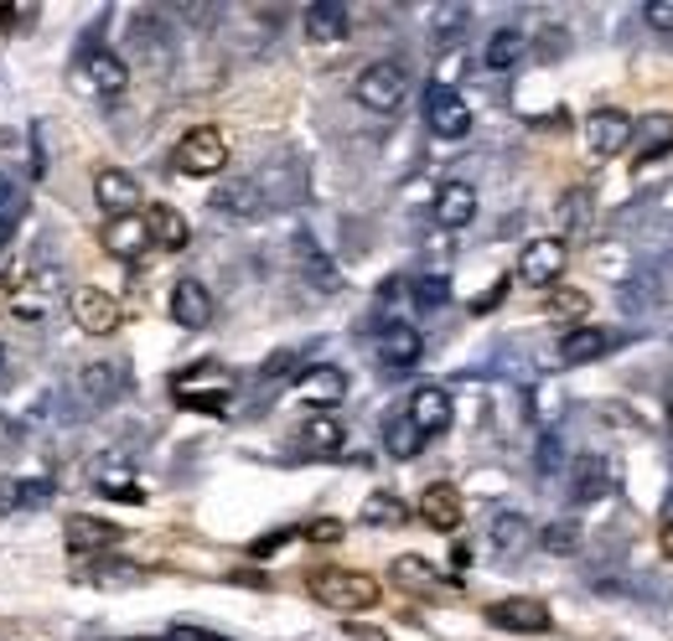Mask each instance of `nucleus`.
<instances>
[{"label": "nucleus", "mask_w": 673, "mask_h": 641, "mask_svg": "<svg viewBox=\"0 0 673 641\" xmlns=\"http://www.w3.org/2000/svg\"><path fill=\"white\" fill-rule=\"evenodd\" d=\"M306 590L311 600H321L327 611H374L378 605V580L363 574V569H311L306 574Z\"/></svg>", "instance_id": "obj_1"}, {"label": "nucleus", "mask_w": 673, "mask_h": 641, "mask_svg": "<svg viewBox=\"0 0 673 641\" xmlns=\"http://www.w3.org/2000/svg\"><path fill=\"white\" fill-rule=\"evenodd\" d=\"M404 93H409V73H404V62L394 58H378L368 62L358 78H353V99L363 109H374V114H394L404 104Z\"/></svg>", "instance_id": "obj_2"}, {"label": "nucleus", "mask_w": 673, "mask_h": 641, "mask_svg": "<svg viewBox=\"0 0 673 641\" xmlns=\"http://www.w3.org/2000/svg\"><path fill=\"white\" fill-rule=\"evenodd\" d=\"M171 166H177L181 177H218V171L228 166V140L212 130V124H197V130H187L177 140Z\"/></svg>", "instance_id": "obj_3"}, {"label": "nucleus", "mask_w": 673, "mask_h": 641, "mask_svg": "<svg viewBox=\"0 0 673 641\" xmlns=\"http://www.w3.org/2000/svg\"><path fill=\"white\" fill-rule=\"evenodd\" d=\"M565 264H570L565 239H534V243H524V254H518V280L538 284V290H554L560 274H565Z\"/></svg>", "instance_id": "obj_4"}, {"label": "nucleus", "mask_w": 673, "mask_h": 641, "mask_svg": "<svg viewBox=\"0 0 673 641\" xmlns=\"http://www.w3.org/2000/svg\"><path fill=\"white\" fill-rule=\"evenodd\" d=\"M425 120H430V130L441 134V140H466L472 109H466V99L451 89V83H430V93H425Z\"/></svg>", "instance_id": "obj_5"}, {"label": "nucleus", "mask_w": 673, "mask_h": 641, "mask_svg": "<svg viewBox=\"0 0 673 641\" xmlns=\"http://www.w3.org/2000/svg\"><path fill=\"white\" fill-rule=\"evenodd\" d=\"M487 621L497 631H518V637H538V631L554 627V615L544 600H528V595H508V600H493L487 605Z\"/></svg>", "instance_id": "obj_6"}, {"label": "nucleus", "mask_w": 673, "mask_h": 641, "mask_svg": "<svg viewBox=\"0 0 673 641\" xmlns=\"http://www.w3.org/2000/svg\"><path fill=\"white\" fill-rule=\"evenodd\" d=\"M632 134H637V120H632L627 109H596V114L585 120V146L596 150L601 161L622 156V150L632 146Z\"/></svg>", "instance_id": "obj_7"}, {"label": "nucleus", "mask_w": 673, "mask_h": 641, "mask_svg": "<svg viewBox=\"0 0 673 641\" xmlns=\"http://www.w3.org/2000/svg\"><path fill=\"white\" fill-rule=\"evenodd\" d=\"M73 321L89 337H109V331H120V300L105 296V290H93V284H78L73 290Z\"/></svg>", "instance_id": "obj_8"}, {"label": "nucleus", "mask_w": 673, "mask_h": 641, "mask_svg": "<svg viewBox=\"0 0 673 641\" xmlns=\"http://www.w3.org/2000/svg\"><path fill=\"white\" fill-rule=\"evenodd\" d=\"M93 197H99V208H105L109 218H130L135 202H140V181H135L130 171H120V166H105V171L93 177Z\"/></svg>", "instance_id": "obj_9"}, {"label": "nucleus", "mask_w": 673, "mask_h": 641, "mask_svg": "<svg viewBox=\"0 0 673 641\" xmlns=\"http://www.w3.org/2000/svg\"><path fill=\"white\" fill-rule=\"evenodd\" d=\"M177 399L187 409H202V414H224L228 399H234V383L228 378H212V373H187V378H177Z\"/></svg>", "instance_id": "obj_10"}, {"label": "nucleus", "mask_w": 673, "mask_h": 641, "mask_svg": "<svg viewBox=\"0 0 673 641\" xmlns=\"http://www.w3.org/2000/svg\"><path fill=\"white\" fill-rule=\"evenodd\" d=\"M409 424H415L425 440L430 434H441V430H451V393L446 388H435V383H425V388H415V399H409Z\"/></svg>", "instance_id": "obj_11"}, {"label": "nucleus", "mask_w": 673, "mask_h": 641, "mask_svg": "<svg viewBox=\"0 0 673 641\" xmlns=\"http://www.w3.org/2000/svg\"><path fill=\"white\" fill-rule=\"evenodd\" d=\"M419 518L430 522L435 533H456V528H462V492H456L451 481H430V487L419 492Z\"/></svg>", "instance_id": "obj_12"}, {"label": "nucleus", "mask_w": 673, "mask_h": 641, "mask_svg": "<svg viewBox=\"0 0 673 641\" xmlns=\"http://www.w3.org/2000/svg\"><path fill=\"white\" fill-rule=\"evenodd\" d=\"M612 492V461L606 455H575L570 461V497L575 502H596Z\"/></svg>", "instance_id": "obj_13"}, {"label": "nucleus", "mask_w": 673, "mask_h": 641, "mask_svg": "<svg viewBox=\"0 0 673 641\" xmlns=\"http://www.w3.org/2000/svg\"><path fill=\"white\" fill-rule=\"evenodd\" d=\"M171 321L187 331H202L212 321V296H208V284H197V280H177V290H171Z\"/></svg>", "instance_id": "obj_14"}, {"label": "nucleus", "mask_w": 673, "mask_h": 641, "mask_svg": "<svg viewBox=\"0 0 673 641\" xmlns=\"http://www.w3.org/2000/svg\"><path fill=\"white\" fill-rule=\"evenodd\" d=\"M419 352H425V342H419L415 327H404V321H394V327L378 331V358H384V368H394V373H404V368H415Z\"/></svg>", "instance_id": "obj_15"}, {"label": "nucleus", "mask_w": 673, "mask_h": 641, "mask_svg": "<svg viewBox=\"0 0 673 641\" xmlns=\"http://www.w3.org/2000/svg\"><path fill=\"white\" fill-rule=\"evenodd\" d=\"M477 218V187H466V181H446L441 192H435V223L441 228H466Z\"/></svg>", "instance_id": "obj_16"}, {"label": "nucleus", "mask_w": 673, "mask_h": 641, "mask_svg": "<svg viewBox=\"0 0 673 641\" xmlns=\"http://www.w3.org/2000/svg\"><path fill=\"white\" fill-rule=\"evenodd\" d=\"M612 352V331L601 327H570L565 337H560V358L570 362V368H581V362H596Z\"/></svg>", "instance_id": "obj_17"}, {"label": "nucleus", "mask_w": 673, "mask_h": 641, "mask_svg": "<svg viewBox=\"0 0 673 641\" xmlns=\"http://www.w3.org/2000/svg\"><path fill=\"white\" fill-rule=\"evenodd\" d=\"M347 6L343 0H316V6H306V37L311 42H343L347 37Z\"/></svg>", "instance_id": "obj_18"}, {"label": "nucleus", "mask_w": 673, "mask_h": 641, "mask_svg": "<svg viewBox=\"0 0 673 641\" xmlns=\"http://www.w3.org/2000/svg\"><path fill=\"white\" fill-rule=\"evenodd\" d=\"M78 388H83L89 403H115L125 393V368L120 362H89V368L78 373Z\"/></svg>", "instance_id": "obj_19"}, {"label": "nucleus", "mask_w": 673, "mask_h": 641, "mask_svg": "<svg viewBox=\"0 0 673 641\" xmlns=\"http://www.w3.org/2000/svg\"><path fill=\"white\" fill-rule=\"evenodd\" d=\"M146 233L150 243H161V249H187V239H192V228H187V218H181L177 208H166V202H156V208L146 212Z\"/></svg>", "instance_id": "obj_20"}, {"label": "nucleus", "mask_w": 673, "mask_h": 641, "mask_svg": "<svg viewBox=\"0 0 673 641\" xmlns=\"http://www.w3.org/2000/svg\"><path fill=\"white\" fill-rule=\"evenodd\" d=\"M83 73H89V83L105 99H115V93H125V83H130V68H125L115 52H105V47H93L89 58H83Z\"/></svg>", "instance_id": "obj_21"}, {"label": "nucleus", "mask_w": 673, "mask_h": 641, "mask_svg": "<svg viewBox=\"0 0 673 641\" xmlns=\"http://www.w3.org/2000/svg\"><path fill=\"white\" fill-rule=\"evenodd\" d=\"M146 243H150L146 218H135V212H130V218H109V223H105V249L115 259H135Z\"/></svg>", "instance_id": "obj_22"}, {"label": "nucleus", "mask_w": 673, "mask_h": 641, "mask_svg": "<svg viewBox=\"0 0 673 641\" xmlns=\"http://www.w3.org/2000/svg\"><path fill=\"white\" fill-rule=\"evenodd\" d=\"M296 393L306 403H337L347 393V378H343V368H311V373H300Z\"/></svg>", "instance_id": "obj_23"}, {"label": "nucleus", "mask_w": 673, "mask_h": 641, "mask_svg": "<svg viewBox=\"0 0 673 641\" xmlns=\"http://www.w3.org/2000/svg\"><path fill=\"white\" fill-rule=\"evenodd\" d=\"M109 543H120V528H109L99 518H73L68 522V549L73 553H99Z\"/></svg>", "instance_id": "obj_24"}, {"label": "nucleus", "mask_w": 673, "mask_h": 641, "mask_svg": "<svg viewBox=\"0 0 673 641\" xmlns=\"http://www.w3.org/2000/svg\"><path fill=\"white\" fill-rule=\"evenodd\" d=\"M528 52V37L518 27H503V31H493V42H487V52H482V62L493 68V73H508L513 62Z\"/></svg>", "instance_id": "obj_25"}, {"label": "nucleus", "mask_w": 673, "mask_h": 641, "mask_svg": "<svg viewBox=\"0 0 673 641\" xmlns=\"http://www.w3.org/2000/svg\"><path fill=\"white\" fill-rule=\"evenodd\" d=\"M419 445H425V434L409 424V414H394L389 424H384V450H389L394 461H415Z\"/></svg>", "instance_id": "obj_26"}, {"label": "nucleus", "mask_w": 673, "mask_h": 641, "mask_svg": "<svg viewBox=\"0 0 673 641\" xmlns=\"http://www.w3.org/2000/svg\"><path fill=\"white\" fill-rule=\"evenodd\" d=\"M368 528H399L404 518H409V508H404L394 492H368L363 497V512H358Z\"/></svg>", "instance_id": "obj_27"}, {"label": "nucleus", "mask_w": 673, "mask_h": 641, "mask_svg": "<svg viewBox=\"0 0 673 641\" xmlns=\"http://www.w3.org/2000/svg\"><path fill=\"white\" fill-rule=\"evenodd\" d=\"M534 538V528H528L524 512H497L493 518V549L497 553H518Z\"/></svg>", "instance_id": "obj_28"}, {"label": "nucleus", "mask_w": 673, "mask_h": 641, "mask_svg": "<svg viewBox=\"0 0 673 641\" xmlns=\"http://www.w3.org/2000/svg\"><path fill=\"white\" fill-rule=\"evenodd\" d=\"M212 208L228 212V218H255L259 212V187L255 181H228L224 192L212 197Z\"/></svg>", "instance_id": "obj_29"}, {"label": "nucleus", "mask_w": 673, "mask_h": 641, "mask_svg": "<svg viewBox=\"0 0 673 641\" xmlns=\"http://www.w3.org/2000/svg\"><path fill=\"white\" fill-rule=\"evenodd\" d=\"M300 445L316 450V455H331V450H343V424L331 414H311L306 430H300Z\"/></svg>", "instance_id": "obj_30"}, {"label": "nucleus", "mask_w": 673, "mask_h": 641, "mask_svg": "<svg viewBox=\"0 0 673 641\" xmlns=\"http://www.w3.org/2000/svg\"><path fill=\"white\" fill-rule=\"evenodd\" d=\"M544 311H550V321L581 327L585 311H591V296H585V290H550V300H544Z\"/></svg>", "instance_id": "obj_31"}, {"label": "nucleus", "mask_w": 673, "mask_h": 641, "mask_svg": "<svg viewBox=\"0 0 673 641\" xmlns=\"http://www.w3.org/2000/svg\"><path fill=\"white\" fill-rule=\"evenodd\" d=\"M300 264H306V274L316 280V290H321V296H337V290H343L337 269H331L327 259H321V249H316L311 239H300Z\"/></svg>", "instance_id": "obj_32"}, {"label": "nucleus", "mask_w": 673, "mask_h": 641, "mask_svg": "<svg viewBox=\"0 0 673 641\" xmlns=\"http://www.w3.org/2000/svg\"><path fill=\"white\" fill-rule=\"evenodd\" d=\"M581 533H585V528L575 518H554L550 528L538 533V543H544L550 553H575V549H581Z\"/></svg>", "instance_id": "obj_33"}, {"label": "nucleus", "mask_w": 673, "mask_h": 641, "mask_svg": "<svg viewBox=\"0 0 673 641\" xmlns=\"http://www.w3.org/2000/svg\"><path fill=\"white\" fill-rule=\"evenodd\" d=\"M394 580L404 584V590H435V569L425 564V559H415V553H404V559H394Z\"/></svg>", "instance_id": "obj_34"}, {"label": "nucleus", "mask_w": 673, "mask_h": 641, "mask_svg": "<svg viewBox=\"0 0 673 641\" xmlns=\"http://www.w3.org/2000/svg\"><path fill=\"white\" fill-rule=\"evenodd\" d=\"M446 300H451L446 274H425V280H415V306H419V311H441Z\"/></svg>", "instance_id": "obj_35"}, {"label": "nucleus", "mask_w": 673, "mask_h": 641, "mask_svg": "<svg viewBox=\"0 0 673 641\" xmlns=\"http://www.w3.org/2000/svg\"><path fill=\"white\" fill-rule=\"evenodd\" d=\"M99 492L115 497V502H146V487L130 481V477H120V471H105V477H99Z\"/></svg>", "instance_id": "obj_36"}, {"label": "nucleus", "mask_w": 673, "mask_h": 641, "mask_svg": "<svg viewBox=\"0 0 673 641\" xmlns=\"http://www.w3.org/2000/svg\"><path fill=\"white\" fill-rule=\"evenodd\" d=\"M430 27H435V37H441V42H451V31L466 27V6H435Z\"/></svg>", "instance_id": "obj_37"}, {"label": "nucleus", "mask_w": 673, "mask_h": 641, "mask_svg": "<svg viewBox=\"0 0 673 641\" xmlns=\"http://www.w3.org/2000/svg\"><path fill=\"white\" fill-rule=\"evenodd\" d=\"M560 461H565V445H560V434H544V440H538V471L550 477V471H560Z\"/></svg>", "instance_id": "obj_38"}, {"label": "nucleus", "mask_w": 673, "mask_h": 641, "mask_svg": "<svg viewBox=\"0 0 673 641\" xmlns=\"http://www.w3.org/2000/svg\"><path fill=\"white\" fill-rule=\"evenodd\" d=\"M306 538H311V543H337V538H343V522L321 518V522H311V528H306Z\"/></svg>", "instance_id": "obj_39"}, {"label": "nucleus", "mask_w": 673, "mask_h": 641, "mask_svg": "<svg viewBox=\"0 0 673 641\" xmlns=\"http://www.w3.org/2000/svg\"><path fill=\"white\" fill-rule=\"evenodd\" d=\"M52 497V481H21V508H42Z\"/></svg>", "instance_id": "obj_40"}, {"label": "nucleus", "mask_w": 673, "mask_h": 641, "mask_svg": "<svg viewBox=\"0 0 673 641\" xmlns=\"http://www.w3.org/2000/svg\"><path fill=\"white\" fill-rule=\"evenodd\" d=\"M166 641H228V637H218V631H208V627H171Z\"/></svg>", "instance_id": "obj_41"}, {"label": "nucleus", "mask_w": 673, "mask_h": 641, "mask_svg": "<svg viewBox=\"0 0 673 641\" xmlns=\"http://www.w3.org/2000/svg\"><path fill=\"white\" fill-rule=\"evenodd\" d=\"M16 508H21V481L0 477V518H6V512H16Z\"/></svg>", "instance_id": "obj_42"}, {"label": "nucleus", "mask_w": 673, "mask_h": 641, "mask_svg": "<svg viewBox=\"0 0 673 641\" xmlns=\"http://www.w3.org/2000/svg\"><path fill=\"white\" fill-rule=\"evenodd\" d=\"M647 21L659 31H673V0H653V6H647Z\"/></svg>", "instance_id": "obj_43"}, {"label": "nucleus", "mask_w": 673, "mask_h": 641, "mask_svg": "<svg viewBox=\"0 0 673 641\" xmlns=\"http://www.w3.org/2000/svg\"><path fill=\"white\" fill-rule=\"evenodd\" d=\"M0 218H16V181L0 171Z\"/></svg>", "instance_id": "obj_44"}, {"label": "nucleus", "mask_w": 673, "mask_h": 641, "mask_svg": "<svg viewBox=\"0 0 673 641\" xmlns=\"http://www.w3.org/2000/svg\"><path fill=\"white\" fill-rule=\"evenodd\" d=\"M503 296H508V280H497L493 290H487V296H482L477 306H472V311H493V306H497V300H503Z\"/></svg>", "instance_id": "obj_45"}, {"label": "nucleus", "mask_w": 673, "mask_h": 641, "mask_svg": "<svg viewBox=\"0 0 673 641\" xmlns=\"http://www.w3.org/2000/svg\"><path fill=\"white\" fill-rule=\"evenodd\" d=\"M285 538H290V533H269V538H259V543H255V553H259V559H265V553H275V549H280Z\"/></svg>", "instance_id": "obj_46"}, {"label": "nucleus", "mask_w": 673, "mask_h": 641, "mask_svg": "<svg viewBox=\"0 0 673 641\" xmlns=\"http://www.w3.org/2000/svg\"><path fill=\"white\" fill-rule=\"evenodd\" d=\"M659 549H663V559L673 564V528H663V533H659Z\"/></svg>", "instance_id": "obj_47"}, {"label": "nucleus", "mask_w": 673, "mask_h": 641, "mask_svg": "<svg viewBox=\"0 0 673 641\" xmlns=\"http://www.w3.org/2000/svg\"><path fill=\"white\" fill-rule=\"evenodd\" d=\"M11 233H16V218H0V249L11 243Z\"/></svg>", "instance_id": "obj_48"}, {"label": "nucleus", "mask_w": 673, "mask_h": 641, "mask_svg": "<svg viewBox=\"0 0 673 641\" xmlns=\"http://www.w3.org/2000/svg\"><path fill=\"white\" fill-rule=\"evenodd\" d=\"M11 21H16V11H11V6H0V37H6V27H11Z\"/></svg>", "instance_id": "obj_49"}, {"label": "nucleus", "mask_w": 673, "mask_h": 641, "mask_svg": "<svg viewBox=\"0 0 673 641\" xmlns=\"http://www.w3.org/2000/svg\"><path fill=\"white\" fill-rule=\"evenodd\" d=\"M663 528H673V492L663 497Z\"/></svg>", "instance_id": "obj_50"}, {"label": "nucleus", "mask_w": 673, "mask_h": 641, "mask_svg": "<svg viewBox=\"0 0 673 641\" xmlns=\"http://www.w3.org/2000/svg\"><path fill=\"white\" fill-rule=\"evenodd\" d=\"M669 434H673V403H669Z\"/></svg>", "instance_id": "obj_51"}, {"label": "nucleus", "mask_w": 673, "mask_h": 641, "mask_svg": "<svg viewBox=\"0 0 673 641\" xmlns=\"http://www.w3.org/2000/svg\"><path fill=\"white\" fill-rule=\"evenodd\" d=\"M0 358H6V352H0Z\"/></svg>", "instance_id": "obj_52"}]
</instances>
